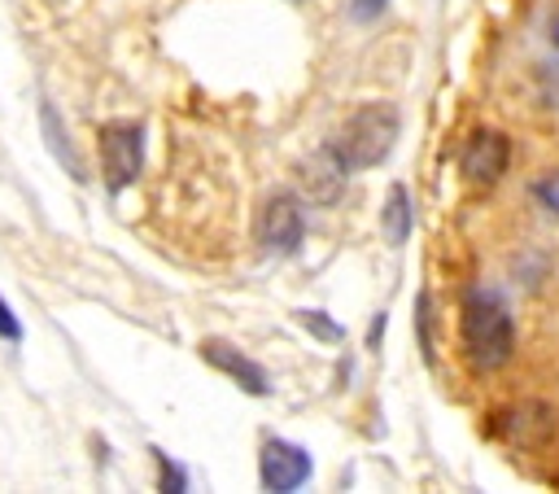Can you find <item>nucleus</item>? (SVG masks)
Returning a JSON list of instances; mask_svg holds the SVG:
<instances>
[{
	"mask_svg": "<svg viewBox=\"0 0 559 494\" xmlns=\"http://www.w3.org/2000/svg\"><path fill=\"white\" fill-rule=\"evenodd\" d=\"M397 131H402L397 109L389 101H367L341 122V131L328 140V153L341 162L345 175L349 170H367V166H380L393 153Z\"/></svg>",
	"mask_w": 559,
	"mask_h": 494,
	"instance_id": "nucleus-1",
	"label": "nucleus"
},
{
	"mask_svg": "<svg viewBox=\"0 0 559 494\" xmlns=\"http://www.w3.org/2000/svg\"><path fill=\"white\" fill-rule=\"evenodd\" d=\"M463 350L476 367L493 372L511 358L515 350V324H511V310L498 293L489 289H472L467 302H463Z\"/></svg>",
	"mask_w": 559,
	"mask_h": 494,
	"instance_id": "nucleus-2",
	"label": "nucleus"
},
{
	"mask_svg": "<svg viewBox=\"0 0 559 494\" xmlns=\"http://www.w3.org/2000/svg\"><path fill=\"white\" fill-rule=\"evenodd\" d=\"M144 162V131L135 122H105L100 127V166L109 188H127Z\"/></svg>",
	"mask_w": 559,
	"mask_h": 494,
	"instance_id": "nucleus-3",
	"label": "nucleus"
},
{
	"mask_svg": "<svg viewBox=\"0 0 559 494\" xmlns=\"http://www.w3.org/2000/svg\"><path fill=\"white\" fill-rule=\"evenodd\" d=\"M306 236V214H301V201L293 192H275L266 197L262 214H258V245L266 254H297Z\"/></svg>",
	"mask_w": 559,
	"mask_h": 494,
	"instance_id": "nucleus-4",
	"label": "nucleus"
},
{
	"mask_svg": "<svg viewBox=\"0 0 559 494\" xmlns=\"http://www.w3.org/2000/svg\"><path fill=\"white\" fill-rule=\"evenodd\" d=\"M258 477L266 490H297L310 481V450L284 437H266L262 442V459H258Z\"/></svg>",
	"mask_w": 559,
	"mask_h": 494,
	"instance_id": "nucleus-5",
	"label": "nucleus"
},
{
	"mask_svg": "<svg viewBox=\"0 0 559 494\" xmlns=\"http://www.w3.org/2000/svg\"><path fill=\"white\" fill-rule=\"evenodd\" d=\"M507 157H511V144H507L502 131H476V136L463 144L459 166H463V175H467L472 184H493V179L507 170Z\"/></svg>",
	"mask_w": 559,
	"mask_h": 494,
	"instance_id": "nucleus-6",
	"label": "nucleus"
},
{
	"mask_svg": "<svg viewBox=\"0 0 559 494\" xmlns=\"http://www.w3.org/2000/svg\"><path fill=\"white\" fill-rule=\"evenodd\" d=\"M201 358L214 363L218 372H227L240 389H249V393H258V398L266 393V372H262L253 358H245L236 345H227L223 337H205V341H201Z\"/></svg>",
	"mask_w": 559,
	"mask_h": 494,
	"instance_id": "nucleus-7",
	"label": "nucleus"
},
{
	"mask_svg": "<svg viewBox=\"0 0 559 494\" xmlns=\"http://www.w3.org/2000/svg\"><path fill=\"white\" fill-rule=\"evenodd\" d=\"M301 192L310 197V201H319V205H332L336 197H341V188H345V170H341V162L328 153V149H319L306 166H301Z\"/></svg>",
	"mask_w": 559,
	"mask_h": 494,
	"instance_id": "nucleus-8",
	"label": "nucleus"
},
{
	"mask_svg": "<svg viewBox=\"0 0 559 494\" xmlns=\"http://www.w3.org/2000/svg\"><path fill=\"white\" fill-rule=\"evenodd\" d=\"M384 223H389V240L402 245L406 232H411V210H406V188H393L389 192V205H384Z\"/></svg>",
	"mask_w": 559,
	"mask_h": 494,
	"instance_id": "nucleus-9",
	"label": "nucleus"
},
{
	"mask_svg": "<svg viewBox=\"0 0 559 494\" xmlns=\"http://www.w3.org/2000/svg\"><path fill=\"white\" fill-rule=\"evenodd\" d=\"M533 192H537V201L550 210V214H559V170H550V175H542L537 184H533Z\"/></svg>",
	"mask_w": 559,
	"mask_h": 494,
	"instance_id": "nucleus-10",
	"label": "nucleus"
},
{
	"mask_svg": "<svg viewBox=\"0 0 559 494\" xmlns=\"http://www.w3.org/2000/svg\"><path fill=\"white\" fill-rule=\"evenodd\" d=\"M0 341H22V324L4 297H0Z\"/></svg>",
	"mask_w": 559,
	"mask_h": 494,
	"instance_id": "nucleus-11",
	"label": "nucleus"
},
{
	"mask_svg": "<svg viewBox=\"0 0 559 494\" xmlns=\"http://www.w3.org/2000/svg\"><path fill=\"white\" fill-rule=\"evenodd\" d=\"M301 324H306V328H314V332H323V337H341V328H336V324H328V319H323V310H301Z\"/></svg>",
	"mask_w": 559,
	"mask_h": 494,
	"instance_id": "nucleus-12",
	"label": "nucleus"
},
{
	"mask_svg": "<svg viewBox=\"0 0 559 494\" xmlns=\"http://www.w3.org/2000/svg\"><path fill=\"white\" fill-rule=\"evenodd\" d=\"M384 4H389V0H354V17H362V22H367V17H376Z\"/></svg>",
	"mask_w": 559,
	"mask_h": 494,
	"instance_id": "nucleus-13",
	"label": "nucleus"
},
{
	"mask_svg": "<svg viewBox=\"0 0 559 494\" xmlns=\"http://www.w3.org/2000/svg\"><path fill=\"white\" fill-rule=\"evenodd\" d=\"M550 44L559 48V13H550Z\"/></svg>",
	"mask_w": 559,
	"mask_h": 494,
	"instance_id": "nucleus-14",
	"label": "nucleus"
}]
</instances>
